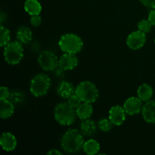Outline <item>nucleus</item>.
<instances>
[{"mask_svg": "<svg viewBox=\"0 0 155 155\" xmlns=\"http://www.w3.org/2000/svg\"><path fill=\"white\" fill-rule=\"evenodd\" d=\"M84 139L83 133L76 129H69L62 136L61 145L65 152L75 154L83 148Z\"/></svg>", "mask_w": 155, "mask_h": 155, "instance_id": "obj_1", "label": "nucleus"}, {"mask_svg": "<svg viewBox=\"0 0 155 155\" xmlns=\"http://www.w3.org/2000/svg\"><path fill=\"white\" fill-rule=\"evenodd\" d=\"M54 116L56 121L62 126L71 125L75 122L77 117L75 109L66 102L59 103L56 105Z\"/></svg>", "mask_w": 155, "mask_h": 155, "instance_id": "obj_2", "label": "nucleus"}, {"mask_svg": "<svg viewBox=\"0 0 155 155\" xmlns=\"http://www.w3.org/2000/svg\"><path fill=\"white\" fill-rule=\"evenodd\" d=\"M58 45L61 51L64 53L77 54L83 48V42L81 38L77 35L67 33L60 38Z\"/></svg>", "mask_w": 155, "mask_h": 155, "instance_id": "obj_3", "label": "nucleus"}, {"mask_svg": "<svg viewBox=\"0 0 155 155\" xmlns=\"http://www.w3.org/2000/svg\"><path fill=\"white\" fill-rule=\"evenodd\" d=\"M51 83V79L47 74H37L30 81V92L35 97L44 96L49 90Z\"/></svg>", "mask_w": 155, "mask_h": 155, "instance_id": "obj_4", "label": "nucleus"}, {"mask_svg": "<svg viewBox=\"0 0 155 155\" xmlns=\"http://www.w3.org/2000/svg\"><path fill=\"white\" fill-rule=\"evenodd\" d=\"M75 93L83 102L93 103L98 99V91L94 83L90 81H83L75 89Z\"/></svg>", "mask_w": 155, "mask_h": 155, "instance_id": "obj_5", "label": "nucleus"}, {"mask_svg": "<svg viewBox=\"0 0 155 155\" xmlns=\"http://www.w3.org/2000/svg\"><path fill=\"white\" fill-rule=\"evenodd\" d=\"M24 57V48L19 41L9 42L5 46L4 58L8 64L15 65L20 63Z\"/></svg>", "mask_w": 155, "mask_h": 155, "instance_id": "obj_6", "label": "nucleus"}, {"mask_svg": "<svg viewBox=\"0 0 155 155\" xmlns=\"http://www.w3.org/2000/svg\"><path fill=\"white\" fill-rule=\"evenodd\" d=\"M39 66L44 71H54L58 67L59 59L57 55L51 51H44L38 57Z\"/></svg>", "mask_w": 155, "mask_h": 155, "instance_id": "obj_7", "label": "nucleus"}, {"mask_svg": "<svg viewBox=\"0 0 155 155\" xmlns=\"http://www.w3.org/2000/svg\"><path fill=\"white\" fill-rule=\"evenodd\" d=\"M146 41V35L141 30H137L130 33L127 39V46L133 50L142 48Z\"/></svg>", "mask_w": 155, "mask_h": 155, "instance_id": "obj_8", "label": "nucleus"}, {"mask_svg": "<svg viewBox=\"0 0 155 155\" xmlns=\"http://www.w3.org/2000/svg\"><path fill=\"white\" fill-rule=\"evenodd\" d=\"M124 109L128 115H136L142 110V101L138 97H131L128 98L124 104Z\"/></svg>", "mask_w": 155, "mask_h": 155, "instance_id": "obj_9", "label": "nucleus"}, {"mask_svg": "<svg viewBox=\"0 0 155 155\" xmlns=\"http://www.w3.org/2000/svg\"><path fill=\"white\" fill-rule=\"evenodd\" d=\"M78 58L76 54L64 53L59 58L58 67L64 71L73 70L78 64Z\"/></svg>", "mask_w": 155, "mask_h": 155, "instance_id": "obj_10", "label": "nucleus"}, {"mask_svg": "<svg viewBox=\"0 0 155 155\" xmlns=\"http://www.w3.org/2000/svg\"><path fill=\"white\" fill-rule=\"evenodd\" d=\"M126 112L124 107L120 105H115L110 107L109 110V120L115 126H120L126 119Z\"/></svg>", "mask_w": 155, "mask_h": 155, "instance_id": "obj_11", "label": "nucleus"}, {"mask_svg": "<svg viewBox=\"0 0 155 155\" xmlns=\"http://www.w3.org/2000/svg\"><path fill=\"white\" fill-rule=\"evenodd\" d=\"M0 145L2 149L6 151H12L17 146V139L11 133H3L0 139Z\"/></svg>", "mask_w": 155, "mask_h": 155, "instance_id": "obj_12", "label": "nucleus"}, {"mask_svg": "<svg viewBox=\"0 0 155 155\" xmlns=\"http://www.w3.org/2000/svg\"><path fill=\"white\" fill-rule=\"evenodd\" d=\"M142 116L146 122L155 124V101H148L142 107Z\"/></svg>", "mask_w": 155, "mask_h": 155, "instance_id": "obj_13", "label": "nucleus"}, {"mask_svg": "<svg viewBox=\"0 0 155 155\" xmlns=\"http://www.w3.org/2000/svg\"><path fill=\"white\" fill-rule=\"evenodd\" d=\"M15 111V104L9 99L0 100V117L2 119L10 117Z\"/></svg>", "mask_w": 155, "mask_h": 155, "instance_id": "obj_14", "label": "nucleus"}, {"mask_svg": "<svg viewBox=\"0 0 155 155\" xmlns=\"http://www.w3.org/2000/svg\"><path fill=\"white\" fill-rule=\"evenodd\" d=\"M77 116L80 120H86L90 117L93 113V107L91 103L83 102L76 109Z\"/></svg>", "mask_w": 155, "mask_h": 155, "instance_id": "obj_15", "label": "nucleus"}, {"mask_svg": "<svg viewBox=\"0 0 155 155\" xmlns=\"http://www.w3.org/2000/svg\"><path fill=\"white\" fill-rule=\"evenodd\" d=\"M80 129H81V133H83V136L90 137L96 133L97 126L92 120L88 118V119L83 120V122L80 125Z\"/></svg>", "mask_w": 155, "mask_h": 155, "instance_id": "obj_16", "label": "nucleus"}, {"mask_svg": "<svg viewBox=\"0 0 155 155\" xmlns=\"http://www.w3.org/2000/svg\"><path fill=\"white\" fill-rule=\"evenodd\" d=\"M16 36L18 40L22 44H28L32 40V31L29 27L22 26L17 30Z\"/></svg>", "mask_w": 155, "mask_h": 155, "instance_id": "obj_17", "label": "nucleus"}, {"mask_svg": "<svg viewBox=\"0 0 155 155\" xmlns=\"http://www.w3.org/2000/svg\"><path fill=\"white\" fill-rule=\"evenodd\" d=\"M74 93H75V89L69 82L63 81L58 88V94L63 98H69Z\"/></svg>", "mask_w": 155, "mask_h": 155, "instance_id": "obj_18", "label": "nucleus"}, {"mask_svg": "<svg viewBox=\"0 0 155 155\" xmlns=\"http://www.w3.org/2000/svg\"><path fill=\"white\" fill-rule=\"evenodd\" d=\"M24 10L31 16L37 15L40 14L42 6L37 0H27L24 3Z\"/></svg>", "mask_w": 155, "mask_h": 155, "instance_id": "obj_19", "label": "nucleus"}, {"mask_svg": "<svg viewBox=\"0 0 155 155\" xmlns=\"http://www.w3.org/2000/svg\"><path fill=\"white\" fill-rule=\"evenodd\" d=\"M138 97L142 100V101H149L153 95V89L151 86L148 84L144 83L139 87L137 91Z\"/></svg>", "mask_w": 155, "mask_h": 155, "instance_id": "obj_20", "label": "nucleus"}, {"mask_svg": "<svg viewBox=\"0 0 155 155\" xmlns=\"http://www.w3.org/2000/svg\"><path fill=\"white\" fill-rule=\"evenodd\" d=\"M83 149L86 154L93 155L98 152L100 150V145L95 139H89L84 142Z\"/></svg>", "mask_w": 155, "mask_h": 155, "instance_id": "obj_21", "label": "nucleus"}, {"mask_svg": "<svg viewBox=\"0 0 155 155\" xmlns=\"http://www.w3.org/2000/svg\"><path fill=\"white\" fill-rule=\"evenodd\" d=\"M10 31L7 28L1 25V27H0V45H1V46H5L10 42Z\"/></svg>", "mask_w": 155, "mask_h": 155, "instance_id": "obj_22", "label": "nucleus"}, {"mask_svg": "<svg viewBox=\"0 0 155 155\" xmlns=\"http://www.w3.org/2000/svg\"><path fill=\"white\" fill-rule=\"evenodd\" d=\"M8 99L14 104H21L25 101V95L19 91H13L10 93Z\"/></svg>", "mask_w": 155, "mask_h": 155, "instance_id": "obj_23", "label": "nucleus"}, {"mask_svg": "<svg viewBox=\"0 0 155 155\" xmlns=\"http://www.w3.org/2000/svg\"><path fill=\"white\" fill-rule=\"evenodd\" d=\"M114 124H112L111 121L109 119H106V118H102V119H100L98 123V127L100 129V130H101L102 132L104 133H107L109 132L112 129V126Z\"/></svg>", "mask_w": 155, "mask_h": 155, "instance_id": "obj_24", "label": "nucleus"}, {"mask_svg": "<svg viewBox=\"0 0 155 155\" xmlns=\"http://www.w3.org/2000/svg\"><path fill=\"white\" fill-rule=\"evenodd\" d=\"M152 26L153 25L150 23V21L148 20L143 19L139 22V24H138V28H139V30L143 32V33H148L151 31Z\"/></svg>", "mask_w": 155, "mask_h": 155, "instance_id": "obj_25", "label": "nucleus"}, {"mask_svg": "<svg viewBox=\"0 0 155 155\" xmlns=\"http://www.w3.org/2000/svg\"><path fill=\"white\" fill-rule=\"evenodd\" d=\"M82 100L80 99V97L77 95L76 93H74L73 95H71V96L68 98V104L71 106L72 107H74V109H77L79 106L81 104Z\"/></svg>", "mask_w": 155, "mask_h": 155, "instance_id": "obj_26", "label": "nucleus"}, {"mask_svg": "<svg viewBox=\"0 0 155 155\" xmlns=\"http://www.w3.org/2000/svg\"><path fill=\"white\" fill-rule=\"evenodd\" d=\"M11 92L6 86H2L0 88V100L8 99Z\"/></svg>", "mask_w": 155, "mask_h": 155, "instance_id": "obj_27", "label": "nucleus"}, {"mask_svg": "<svg viewBox=\"0 0 155 155\" xmlns=\"http://www.w3.org/2000/svg\"><path fill=\"white\" fill-rule=\"evenodd\" d=\"M42 23V18L39 16V15H32L30 18V24L33 26V27H38Z\"/></svg>", "mask_w": 155, "mask_h": 155, "instance_id": "obj_28", "label": "nucleus"}, {"mask_svg": "<svg viewBox=\"0 0 155 155\" xmlns=\"http://www.w3.org/2000/svg\"><path fill=\"white\" fill-rule=\"evenodd\" d=\"M143 5L150 8H155V0H139Z\"/></svg>", "mask_w": 155, "mask_h": 155, "instance_id": "obj_29", "label": "nucleus"}, {"mask_svg": "<svg viewBox=\"0 0 155 155\" xmlns=\"http://www.w3.org/2000/svg\"><path fill=\"white\" fill-rule=\"evenodd\" d=\"M148 21L153 26H155V8H153L148 15Z\"/></svg>", "mask_w": 155, "mask_h": 155, "instance_id": "obj_30", "label": "nucleus"}, {"mask_svg": "<svg viewBox=\"0 0 155 155\" xmlns=\"http://www.w3.org/2000/svg\"><path fill=\"white\" fill-rule=\"evenodd\" d=\"M48 154H59V155H61V151H59L57 149H51V151H48V153H47Z\"/></svg>", "mask_w": 155, "mask_h": 155, "instance_id": "obj_31", "label": "nucleus"}, {"mask_svg": "<svg viewBox=\"0 0 155 155\" xmlns=\"http://www.w3.org/2000/svg\"><path fill=\"white\" fill-rule=\"evenodd\" d=\"M5 18H6V16L4 15V13H2V12L1 16H0V18H1V24H2V23L4 22Z\"/></svg>", "mask_w": 155, "mask_h": 155, "instance_id": "obj_32", "label": "nucleus"}, {"mask_svg": "<svg viewBox=\"0 0 155 155\" xmlns=\"http://www.w3.org/2000/svg\"><path fill=\"white\" fill-rule=\"evenodd\" d=\"M154 43H155V39H154Z\"/></svg>", "mask_w": 155, "mask_h": 155, "instance_id": "obj_33", "label": "nucleus"}]
</instances>
